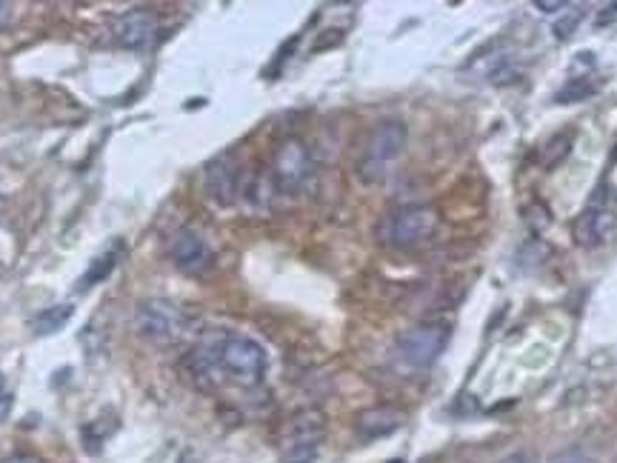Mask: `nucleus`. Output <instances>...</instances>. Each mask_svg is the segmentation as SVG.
Segmentation results:
<instances>
[{
	"instance_id": "obj_4",
	"label": "nucleus",
	"mask_w": 617,
	"mask_h": 463,
	"mask_svg": "<svg viewBox=\"0 0 617 463\" xmlns=\"http://www.w3.org/2000/svg\"><path fill=\"white\" fill-rule=\"evenodd\" d=\"M452 338L449 323L426 321L406 329L395 343V358L409 369H426L438 361L440 352L446 349V343Z\"/></svg>"
},
{
	"instance_id": "obj_22",
	"label": "nucleus",
	"mask_w": 617,
	"mask_h": 463,
	"mask_svg": "<svg viewBox=\"0 0 617 463\" xmlns=\"http://www.w3.org/2000/svg\"><path fill=\"white\" fill-rule=\"evenodd\" d=\"M500 463H535L529 455H509V458H503Z\"/></svg>"
},
{
	"instance_id": "obj_20",
	"label": "nucleus",
	"mask_w": 617,
	"mask_h": 463,
	"mask_svg": "<svg viewBox=\"0 0 617 463\" xmlns=\"http://www.w3.org/2000/svg\"><path fill=\"white\" fill-rule=\"evenodd\" d=\"M0 463H43L38 455H29V452H18V455H9L6 461Z\"/></svg>"
},
{
	"instance_id": "obj_6",
	"label": "nucleus",
	"mask_w": 617,
	"mask_h": 463,
	"mask_svg": "<svg viewBox=\"0 0 617 463\" xmlns=\"http://www.w3.org/2000/svg\"><path fill=\"white\" fill-rule=\"evenodd\" d=\"M312 178V152L300 138H286L280 141L272 158V183L283 195L300 192L306 181Z\"/></svg>"
},
{
	"instance_id": "obj_19",
	"label": "nucleus",
	"mask_w": 617,
	"mask_h": 463,
	"mask_svg": "<svg viewBox=\"0 0 617 463\" xmlns=\"http://www.w3.org/2000/svg\"><path fill=\"white\" fill-rule=\"evenodd\" d=\"M12 406H15V398H12V392L0 386V423H3L6 418H9V415H12Z\"/></svg>"
},
{
	"instance_id": "obj_2",
	"label": "nucleus",
	"mask_w": 617,
	"mask_h": 463,
	"mask_svg": "<svg viewBox=\"0 0 617 463\" xmlns=\"http://www.w3.org/2000/svg\"><path fill=\"white\" fill-rule=\"evenodd\" d=\"M406 123L400 121H380L369 138L363 143V152L358 158V178L369 186L383 183L389 178L392 166L398 163V158L406 149Z\"/></svg>"
},
{
	"instance_id": "obj_7",
	"label": "nucleus",
	"mask_w": 617,
	"mask_h": 463,
	"mask_svg": "<svg viewBox=\"0 0 617 463\" xmlns=\"http://www.w3.org/2000/svg\"><path fill=\"white\" fill-rule=\"evenodd\" d=\"M135 326L149 343H175L186 329V318L175 303L143 301L135 312Z\"/></svg>"
},
{
	"instance_id": "obj_14",
	"label": "nucleus",
	"mask_w": 617,
	"mask_h": 463,
	"mask_svg": "<svg viewBox=\"0 0 617 463\" xmlns=\"http://www.w3.org/2000/svg\"><path fill=\"white\" fill-rule=\"evenodd\" d=\"M72 315H75V306H69V303L49 306V309H43L40 315L32 318V332L35 335H55V332H60L66 323L72 321Z\"/></svg>"
},
{
	"instance_id": "obj_13",
	"label": "nucleus",
	"mask_w": 617,
	"mask_h": 463,
	"mask_svg": "<svg viewBox=\"0 0 617 463\" xmlns=\"http://www.w3.org/2000/svg\"><path fill=\"white\" fill-rule=\"evenodd\" d=\"M120 252H123V246L120 243H115L112 249H106L103 255H98L95 261H92V266L83 272V278H80L78 289L80 292H86V289H92V286H98V283H103L112 272H115V266H118L120 261Z\"/></svg>"
},
{
	"instance_id": "obj_18",
	"label": "nucleus",
	"mask_w": 617,
	"mask_h": 463,
	"mask_svg": "<svg viewBox=\"0 0 617 463\" xmlns=\"http://www.w3.org/2000/svg\"><path fill=\"white\" fill-rule=\"evenodd\" d=\"M535 9H540L543 15H555V12L569 9V3L566 0H535Z\"/></svg>"
},
{
	"instance_id": "obj_3",
	"label": "nucleus",
	"mask_w": 617,
	"mask_h": 463,
	"mask_svg": "<svg viewBox=\"0 0 617 463\" xmlns=\"http://www.w3.org/2000/svg\"><path fill=\"white\" fill-rule=\"evenodd\" d=\"M440 226L438 209L432 206H400L378 223V241L392 249H415L429 241Z\"/></svg>"
},
{
	"instance_id": "obj_12",
	"label": "nucleus",
	"mask_w": 617,
	"mask_h": 463,
	"mask_svg": "<svg viewBox=\"0 0 617 463\" xmlns=\"http://www.w3.org/2000/svg\"><path fill=\"white\" fill-rule=\"evenodd\" d=\"M403 421H406V415L398 406H372V409H363L355 418V429L363 441H378V438L398 432Z\"/></svg>"
},
{
	"instance_id": "obj_8",
	"label": "nucleus",
	"mask_w": 617,
	"mask_h": 463,
	"mask_svg": "<svg viewBox=\"0 0 617 463\" xmlns=\"http://www.w3.org/2000/svg\"><path fill=\"white\" fill-rule=\"evenodd\" d=\"M158 32V15L149 12V9H132V12H123L120 18L112 21V41L123 46V49H132V52L149 49L152 43L158 41Z\"/></svg>"
},
{
	"instance_id": "obj_1",
	"label": "nucleus",
	"mask_w": 617,
	"mask_h": 463,
	"mask_svg": "<svg viewBox=\"0 0 617 463\" xmlns=\"http://www.w3.org/2000/svg\"><path fill=\"white\" fill-rule=\"evenodd\" d=\"M189 366L192 372L203 378V381H223L252 389L263 381L266 375V352L258 341L246 338V335H220L212 343L198 346L189 355Z\"/></svg>"
},
{
	"instance_id": "obj_11",
	"label": "nucleus",
	"mask_w": 617,
	"mask_h": 463,
	"mask_svg": "<svg viewBox=\"0 0 617 463\" xmlns=\"http://www.w3.org/2000/svg\"><path fill=\"white\" fill-rule=\"evenodd\" d=\"M169 258L183 275H203L212 266V249L200 235L183 229L169 241Z\"/></svg>"
},
{
	"instance_id": "obj_15",
	"label": "nucleus",
	"mask_w": 617,
	"mask_h": 463,
	"mask_svg": "<svg viewBox=\"0 0 617 463\" xmlns=\"http://www.w3.org/2000/svg\"><path fill=\"white\" fill-rule=\"evenodd\" d=\"M595 92H598V83L592 81V78H575V81H569L566 86H563V89H560L555 101H558V103L589 101V98H592Z\"/></svg>"
},
{
	"instance_id": "obj_9",
	"label": "nucleus",
	"mask_w": 617,
	"mask_h": 463,
	"mask_svg": "<svg viewBox=\"0 0 617 463\" xmlns=\"http://www.w3.org/2000/svg\"><path fill=\"white\" fill-rule=\"evenodd\" d=\"M612 226H615L612 209L606 206L603 198H595L578 215V221L572 226V238L583 249H595V246H603L606 238L612 235Z\"/></svg>"
},
{
	"instance_id": "obj_21",
	"label": "nucleus",
	"mask_w": 617,
	"mask_h": 463,
	"mask_svg": "<svg viewBox=\"0 0 617 463\" xmlns=\"http://www.w3.org/2000/svg\"><path fill=\"white\" fill-rule=\"evenodd\" d=\"M9 21H12V6L0 0V29H3Z\"/></svg>"
},
{
	"instance_id": "obj_17",
	"label": "nucleus",
	"mask_w": 617,
	"mask_h": 463,
	"mask_svg": "<svg viewBox=\"0 0 617 463\" xmlns=\"http://www.w3.org/2000/svg\"><path fill=\"white\" fill-rule=\"evenodd\" d=\"M549 463H592V458L586 452H580V449H566V452L555 455Z\"/></svg>"
},
{
	"instance_id": "obj_5",
	"label": "nucleus",
	"mask_w": 617,
	"mask_h": 463,
	"mask_svg": "<svg viewBox=\"0 0 617 463\" xmlns=\"http://www.w3.org/2000/svg\"><path fill=\"white\" fill-rule=\"evenodd\" d=\"M326 438V418L318 409H303L286 426L280 463H315Z\"/></svg>"
},
{
	"instance_id": "obj_10",
	"label": "nucleus",
	"mask_w": 617,
	"mask_h": 463,
	"mask_svg": "<svg viewBox=\"0 0 617 463\" xmlns=\"http://www.w3.org/2000/svg\"><path fill=\"white\" fill-rule=\"evenodd\" d=\"M206 192L218 206H232L240 198V163L235 155H218L206 166Z\"/></svg>"
},
{
	"instance_id": "obj_16",
	"label": "nucleus",
	"mask_w": 617,
	"mask_h": 463,
	"mask_svg": "<svg viewBox=\"0 0 617 463\" xmlns=\"http://www.w3.org/2000/svg\"><path fill=\"white\" fill-rule=\"evenodd\" d=\"M580 18H583V9H578V12H569V15H566V18L555 26V35H558L560 41H566V38L578 29Z\"/></svg>"
}]
</instances>
